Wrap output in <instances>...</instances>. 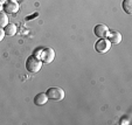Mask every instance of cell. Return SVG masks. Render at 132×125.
<instances>
[{
    "label": "cell",
    "instance_id": "obj_1",
    "mask_svg": "<svg viewBox=\"0 0 132 125\" xmlns=\"http://www.w3.org/2000/svg\"><path fill=\"white\" fill-rule=\"evenodd\" d=\"M42 67V61L35 55H30L29 57L26 60V69L27 71L32 74H36L39 73V70Z\"/></svg>",
    "mask_w": 132,
    "mask_h": 125
},
{
    "label": "cell",
    "instance_id": "obj_2",
    "mask_svg": "<svg viewBox=\"0 0 132 125\" xmlns=\"http://www.w3.org/2000/svg\"><path fill=\"white\" fill-rule=\"evenodd\" d=\"M37 57L40 59L42 61V63H52L55 59V52L53 48L47 47V48H43V49H40V53H39V56Z\"/></svg>",
    "mask_w": 132,
    "mask_h": 125
},
{
    "label": "cell",
    "instance_id": "obj_3",
    "mask_svg": "<svg viewBox=\"0 0 132 125\" xmlns=\"http://www.w3.org/2000/svg\"><path fill=\"white\" fill-rule=\"evenodd\" d=\"M46 94H47L48 98L53 99V101H62L63 98H64V91H63V89H61V88H59V87L49 88V89L46 91Z\"/></svg>",
    "mask_w": 132,
    "mask_h": 125
},
{
    "label": "cell",
    "instance_id": "obj_4",
    "mask_svg": "<svg viewBox=\"0 0 132 125\" xmlns=\"http://www.w3.org/2000/svg\"><path fill=\"white\" fill-rule=\"evenodd\" d=\"M111 48V43L109 42L108 39H100L97 42L95 43V49L100 54H104V53L109 52V49Z\"/></svg>",
    "mask_w": 132,
    "mask_h": 125
},
{
    "label": "cell",
    "instance_id": "obj_5",
    "mask_svg": "<svg viewBox=\"0 0 132 125\" xmlns=\"http://www.w3.org/2000/svg\"><path fill=\"white\" fill-rule=\"evenodd\" d=\"M3 11H5L8 14H15L19 11V4L14 0H7L3 5Z\"/></svg>",
    "mask_w": 132,
    "mask_h": 125
},
{
    "label": "cell",
    "instance_id": "obj_6",
    "mask_svg": "<svg viewBox=\"0 0 132 125\" xmlns=\"http://www.w3.org/2000/svg\"><path fill=\"white\" fill-rule=\"evenodd\" d=\"M94 33L97 38H101V39H105L108 38V35H109V28L106 27L105 25H96L95 28H94Z\"/></svg>",
    "mask_w": 132,
    "mask_h": 125
},
{
    "label": "cell",
    "instance_id": "obj_7",
    "mask_svg": "<svg viewBox=\"0 0 132 125\" xmlns=\"http://www.w3.org/2000/svg\"><path fill=\"white\" fill-rule=\"evenodd\" d=\"M108 40H109V42L111 43V45H118V43L122 42V34H120L119 32H117V30H113V32L109 33V35H108Z\"/></svg>",
    "mask_w": 132,
    "mask_h": 125
},
{
    "label": "cell",
    "instance_id": "obj_8",
    "mask_svg": "<svg viewBox=\"0 0 132 125\" xmlns=\"http://www.w3.org/2000/svg\"><path fill=\"white\" fill-rule=\"evenodd\" d=\"M47 102H48V96L46 93H40L34 97V104L35 105H45Z\"/></svg>",
    "mask_w": 132,
    "mask_h": 125
},
{
    "label": "cell",
    "instance_id": "obj_9",
    "mask_svg": "<svg viewBox=\"0 0 132 125\" xmlns=\"http://www.w3.org/2000/svg\"><path fill=\"white\" fill-rule=\"evenodd\" d=\"M4 32H5V35H8V36H14L18 32V28L14 23H8L6 27H4Z\"/></svg>",
    "mask_w": 132,
    "mask_h": 125
},
{
    "label": "cell",
    "instance_id": "obj_10",
    "mask_svg": "<svg viewBox=\"0 0 132 125\" xmlns=\"http://www.w3.org/2000/svg\"><path fill=\"white\" fill-rule=\"evenodd\" d=\"M122 7L125 11V13L132 14V0H123Z\"/></svg>",
    "mask_w": 132,
    "mask_h": 125
},
{
    "label": "cell",
    "instance_id": "obj_11",
    "mask_svg": "<svg viewBox=\"0 0 132 125\" xmlns=\"http://www.w3.org/2000/svg\"><path fill=\"white\" fill-rule=\"evenodd\" d=\"M8 25V16L6 13L0 12V28H4Z\"/></svg>",
    "mask_w": 132,
    "mask_h": 125
},
{
    "label": "cell",
    "instance_id": "obj_12",
    "mask_svg": "<svg viewBox=\"0 0 132 125\" xmlns=\"http://www.w3.org/2000/svg\"><path fill=\"white\" fill-rule=\"evenodd\" d=\"M4 38H5V32H4V28H0V42L3 41Z\"/></svg>",
    "mask_w": 132,
    "mask_h": 125
},
{
    "label": "cell",
    "instance_id": "obj_13",
    "mask_svg": "<svg viewBox=\"0 0 132 125\" xmlns=\"http://www.w3.org/2000/svg\"><path fill=\"white\" fill-rule=\"evenodd\" d=\"M37 13H35V14H33V15H30V16H27L26 18V20H33V18H35V16H37Z\"/></svg>",
    "mask_w": 132,
    "mask_h": 125
},
{
    "label": "cell",
    "instance_id": "obj_14",
    "mask_svg": "<svg viewBox=\"0 0 132 125\" xmlns=\"http://www.w3.org/2000/svg\"><path fill=\"white\" fill-rule=\"evenodd\" d=\"M6 1H7V0H0V4H1V5H4Z\"/></svg>",
    "mask_w": 132,
    "mask_h": 125
},
{
    "label": "cell",
    "instance_id": "obj_15",
    "mask_svg": "<svg viewBox=\"0 0 132 125\" xmlns=\"http://www.w3.org/2000/svg\"><path fill=\"white\" fill-rule=\"evenodd\" d=\"M0 12H3V5L0 4Z\"/></svg>",
    "mask_w": 132,
    "mask_h": 125
},
{
    "label": "cell",
    "instance_id": "obj_16",
    "mask_svg": "<svg viewBox=\"0 0 132 125\" xmlns=\"http://www.w3.org/2000/svg\"><path fill=\"white\" fill-rule=\"evenodd\" d=\"M14 1H18V0H14Z\"/></svg>",
    "mask_w": 132,
    "mask_h": 125
}]
</instances>
